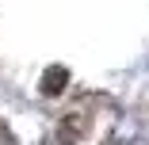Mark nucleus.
<instances>
[{
	"instance_id": "f257e3e1",
	"label": "nucleus",
	"mask_w": 149,
	"mask_h": 145,
	"mask_svg": "<svg viewBox=\"0 0 149 145\" xmlns=\"http://www.w3.org/2000/svg\"><path fill=\"white\" fill-rule=\"evenodd\" d=\"M80 134H84V119H80V114H69V119H65V126L57 130L61 145H73V141H80Z\"/></svg>"
},
{
	"instance_id": "f03ea898",
	"label": "nucleus",
	"mask_w": 149,
	"mask_h": 145,
	"mask_svg": "<svg viewBox=\"0 0 149 145\" xmlns=\"http://www.w3.org/2000/svg\"><path fill=\"white\" fill-rule=\"evenodd\" d=\"M65 84H69V73L54 65V69H50V73L42 76V92H46V96H57V92L65 88Z\"/></svg>"
}]
</instances>
